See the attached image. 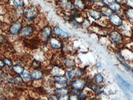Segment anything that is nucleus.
Wrapping results in <instances>:
<instances>
[{
	"instance_id": "38",
	"label": "nucleus",
	"mask_w": 133,
	"mask_h": 100,
	"mask_svg": "<svg viewBox=\"0 0 133 100\" xmlns=\"http://www.w3.org/2000/svg\"><path fill=\"white\" fill-rule=\"evenodd\" d=\"M3 97V94H2L1 93H0V100H1V99H2Z\"/></svg>"
},
{
	"instance_id": "13",
	"label": "nucleus",
	"mask_w": 133,
	"mask_h": 100,
	"mask_svg": "<svg viewBox=\"0 0 133 100\" xmlns=\"http://www.w3.org/2000/svg\"><path fill=\"white\" fill-rule=\"evenodd\" d=\"M122 5L123 4L115 1L110 5L109 7L113 11L118 12L120 11L122 9Z\"/></svg>"
},
{
	"instance_id": "30",
	"label": "nucleus",
	"mask_w": 133,
	"mask_h": 100,
	"mask_svg": "<svg viewBox=\"0 0 133 100\" xmlns=\"http://www.w3.org/2000/svg\"><path fill=\"white\" fill-rule=\"evenodd\" d=\"M116 56L117 59H118V60H119L121 62L123 63V64L125 63L124 58H123V57L120 54H118V53H116Z\"/></svg>"
},
{
	"instance_id": "31",
	"label": "nucleus",
	"mask_w": 133,
	"mask_h": 100,
	"mask_svg": "<svg viewBox=\"0 0 133 100\" xmlns=\"http://www.w3.org/2000/svg\"><path fill=\"white\" fill-rule=\"evenodd\" d=\"M70 21L72 22V25L74 27L77 28L78 27L79 24H78V22L76 20H75V19H72V20H71Z\"/></svg>"
},
{
	"instance_id": "21",
	"label": "nucleus",
	"mask_w": 133,
	"mask_h": 100,
	"mask_svg": "<svg viewBox=\"0 0 133 100\" xmlns=\"http://www.w3.org/2000/svg\"><path fill=\"white\" fill-rule=\"evenodd\" d=\"M60 3L64 8L67 9H71L72 6V3L69 0H61Z\"/></svg>"
},
{
	"instance_id": "40",
	"label": "nucleus",
	"mask_w": 133,
	"mask_h": 100,
	"mask_svg": "<svg viewBox=\"0 0 133 100\" xmlns=\"http://www.w3.org/2000/svg\"></svg>"
},
{
	"instance_id": "16",
	"label": "nucleus",
	"mask_w": 133,
	"mask_h": 100,
	"mask_svg": "<svg viewBox=\"0 0 133 100\" xmlns=\"http://www.w3.org/2000/svg\"><path fill=\"white\" fill-rule=\"evenodd\" d=\"M101 13L103 16L109 17L113 14V11L109 7L103 6L101 8Z\"/></svg>"
},
{
	"instance_id": "39",
	"label": "nucleus",
	"mask_w": 133,
	"mask_h": 100,
	"mask_svg": "<svg viewBox=\"0 0 133 100\" xmlns=\"http://www.w3.org/2000/svg\"><path fill=\"white\" fill-rule=\"evenodd\" d=\"M88 0V1H92V2H93V1H94L95 0Z\"/></svg>"
},
{
	"instance_id": "15",
	"label": "nucleus",
	"mask_w": 133,
	"mask_h": 100,
	"mask_svg": "<svg viewBox=\"0 0 133 100\" xmlns=\"http://www.w3.org/2000/svg\"><path fill=\"white\" fill-rule=\"evenodd\" d=\"M54 79L56 83L59 84H64L66 83L67 80V77L63 75L55 76Z\"/></svg>"
},
{
	"instance_id": "9",
	"label": "nucleus",
	"mask_w": 133,
	"mask_h": 100,
	"mask_svg": "<svg viewBox=\"0 0 133 100\" xmlns=\"http://www.w3.org/2000/svg\"><path fill=\"white\" fill-rule=\"evenodd\" d=\"M52 33V29L49 26L44 27L41 31L42 36L45 39H47L50 36Z\"/></svg>"
},
{
	"instance_id": "22",
	"label": "nucleus",
	"mask_w": 133,
	"mask_h": 100,
	"mask_svg": "<svg viewBox=\"0 0 133 100\" xmlns=\"http://www.w3.org/2000/svg\"><path fill=\"white\" fill-rule=\"evenodd\" d=\"M74 4L76 8L82 9L85 8V4L82 0H75Z\"/></svg>"
},
{
	"instance_id": "14",
	"label": "nucleus",
	"mask_w": 133,
	"mask_h": 100,
	"mask_svg": "<svg viewBox=\"0 0 133 100\" xmlns=\"http://www.w3.org/2000/svg\"><path fill=\"white\" fill-rule=\"evenodd\" d=\"M110 37L114 42H118L122 40V36L117 31H113L110 34Z\"/></svg>"
},
{
	"instance_id": "8",
	"label": "nucleus",
	"mask_w": 133,
	"mask_h": 100,
	"mask_svg": "<svg viewBox=\"0 0 133 100\" xmlns=\"http://www.w3.org/2000/svg\"><path fill=\"white\" fill-rule=\"evenodd\" d=\"M53 31L55 35L60 36L62 38H67L69 36L68 33L63 30L57 27L55 28Z\"/></svg>"
},
{
	"instance_id": "35",
	"label": "nucleus",
	"mask_w": 133,
	"mask_h": 100,
	"mask_svg": "<svg viewBox=\"0 0 133 100\" xmlns=\"http://www.w3.org/2000/svg\"><path fill=\"white\" fill-rule=\"evenodd\" d=\"M115 0L117 2L122 4H123L125 1V0Z\"/></svg>"
},
{
	"instance_id": "12",
	"label": "nucleus",
	"mask_w": 133,
	"mask_h": 100,
	"mask_svg": "<svg viewBox=\"0 0 133 100\" xmlns=\"http://www.w3.org/2000/svg\"><path fill=\"white\" fill-rule=\"evenodd\" d=\"M64 64L69 69H73L76 66V63L74 59L67 58L63 61Z\"/></svg>"
},
{
	"instance_id": "5",
	"label": "nucleus",
	"mask_w": 133,
	"mask_h": 100,
	"mask_svg": "<svg viewBox=\"0 0 133 100\" xmlns=\"http://www.w3.org/2000/svg\"><path fill=\"white\" fill-rule=\"evenodd\" d=\"M22 24L20 22H16L13 24L10 28L9 31L10 33L13 35L18 34L21 30Z\"/></svg>"
},
{
	"instance_id": "19",
	"label": "nucleus",
	"mask_w": 133,
	"mask_h": 100,
	"mask_svg": "<svg viewBox=\"0 0 133 100\" xmlns=\"http://www.w3.org/2000/svg\"><path fill=\"white\" fill-rule=\"evenodd\" d=\"M31 75L34 79L37 80L40 79L42 76V74L41 72L38 70H35L32 71Z\"/></svg>"
},
{
	"instance_id": "37",
	"label": "nucleus",
	"mask_w": 133,
	"mask_h": 100,
	"mask_svg": "<svg viewBox=\"0 0 133 100\" xmlns=\"http://www.w3.org/2000/svg\"><path fill=\"white\" fill-rule=\"evenodd\" d=\"M96 67L97 68H101V64L100 62H99V63H97V64H95Z\"/></svg>"
},
{
	"instance_id": "3",
	"label": "nucleus",
	"mask_w": 133,
	"mask_h": 100,
	"mask_svg": "<svg viewBox=\"0 0 133 100\" xmlns=\"http://www.w3.org/2000/svg\"><path fill=\"white\" fill-rule=\"evenodd\" d=\"M110 23L116 26H120L122 23V20L120 16L116 14H112L110 17Z\"/></svg>"
},
{
	"instance_id": "33",
	"label": "nucleus",
	"mask_w": 133,
	"mask_h": 100,
	"mask_svg": "<svg viewBox=\"0 0 133 100\" xmlns=\"http://www.w3.org/2000/svg\"><path fill=\"white\" fill-rule=\"evenodd\" d=\"M67 75H68L69 79H70L72 77V75H73L72 71V70H67Z\"/></svg>"
},
{
	"instance_id": "2",
	"label": "nucleus",
	"mask_w": 133,
	"mask_h": 100,
	"mask_svg": "<svg viewBox=\"0 0 133 100\" xmlns=\"http://www.w3.org/2000/svg\"><path fill=\"white\" fill-rule=\"evenodd\" d=\"M116 77L117 80L118 81L119 86L122 89L125 91L127 89L128 90L130 89L131 86L129 84V83L127 82V81L125 80L120 75H119L118 74H116Z\"/></svg>"
},
{
	"instance_id": "26",
	"label": "nucleus",
	"mask_w": 133,
	"mask_h": 100,
	"mask_svg": "<svg viewBox=\"0 0 133 100\" xmlns=\"http://www.w3.org/2000/svg\"><path fill=\"white\" fill-rule=\"evenodd\" d=\"M13 3L15 6L21 7L23 5L24 0H13Z\"/></svg>"
},
{
	"instance_id": "27",
	"label": "nucleus",
	"mask_w": 133,
	"mask_h": 100,
	"mask_svg": "<svg viewBox=\"0 0 133 100\" xmlns=\"http://www.w3.org/2000/svg\"><path fill=\"white\" fill-rule=\"evenodd\" d=\"M22 76H23V78L26 80H30V79H31V77H32L31 75L29 73L26 72H23V73L22 74Z\"/></svg>"
},
{
	"instance_id": "1",
	"label": "nucleus",
	"mask_w": 133,
	"mask_h": 100,
	"mask_svg": "<svg viewBox=\"0 0 133 100\" xmlns=\"http://www.w3.org/2000/svg\"><path fill=\"white\" fill-rule=\"evenodd\" d=\"M86 83L85 79H78L73 81L71 84L70 86L74 90H83L86 86Z\"/></svg>"
},
{
	"instance_id": "24",
	"label": "nucleus",
	"mask_w": 133,
	"mask_h": 100,
	"mask_svg": "<svg viewBox=\"0 0 133 100\" xmlns=\"http://www.w3.org/2000/svg\"><path fill=\"white\" fill-rule=\"evenodd\" d=\"M14 81L16 84L20 85L23 83V80L22 77L18 76L14 78Z\"/></svg>"
},
{
	"instance_id": "17",
	"label": "nucleus",
	"mask_w": 133,
	"mask_h": 100,
	"mask_svg": "<svg viewBox=\"0 0 133 100\" xmlns=\"http://www.w3.org/2000/svg\"><path fill=\"white\" fill-rule=\"evenodd\" d=\"M124 13L128 19L133 21V9L126 7L125 9Z\"/></svg>"
},
{
	"instance_id": "20",
	"label": "nucleus",
	"mask_w": 133,
	"mask_h": 100,
	"mask_svg": "<svg viewBox=\"0 0 133 100\" xmlns=\"http://www.w3.org/2000/svg\"><path fill=\"white\" fill-rule=\"evenodd\" d=\"M88 87L95 92H99L101 91V86L94 83H90L88 85Z\"/></svg>"
},
{
	"instance_id": "10",
	"label": "nucleus",
	"mask_w": 133,
	"mask_h": 100,
	"mask_svg": "<svg viewBox=\"0 0 133 100\" xmlns=\"http://www.w3.org/2000/svg\"><path fill=\"white\" fill-rule=\"evenodd\" d=\"M89 14L93 19L99 20L102 17V13L99 11L94 9H90L88 11Z\"/></svg>"
},
{
	"instance_id": "23",
	"label": "nucleus",
	"mask_w": 133,
	"mask_h": 100,
	"mask_svg": "<svg viewBox=\"0 0 133 100\" xmlns=\"http://www.w3.org/2000/svg\"><path fill=\"white\" fill-rule=\"evenodd\" d=\"M103 77L101 74H97L95 76V80L97 83H101L103 81Z\"/></svg>"
},
{
	"instance_id": "25",
	"label": "nucleus",
	"mask_w": 133,
	"mask_h": 100,
	"mask_svg": "<svg viewBox=\"0 0 133 100\" xmlns=\"http://www.w3.org/2000/svg\"><path fill=\"white\" fill-rule=\"evenodd\" d=\"M123 6L133 9V0H125Z\"/></svg>"
},
{
	"instance_id": "4",
	"label": "nucleus",
	"mask_w": 133,
	"mask_h": 100,
	"mask_svg": "<svg viewBox=\"0 0 133 100\" xmlns=\"http://www.w3.org/2000/svg\"><path fill=\"white\" fill-rule=\"evenodd\" d=\"M37 14V10L33 7H30L27 9L24 12V16L27 19L32 20L34 19Z\"/></svg>"
},
{
	"instance_id": "28",
	"label": "nucleus",
	"mask_w": 133,
	"mask_h": 100,
	"mask_svg": "<svg viewBox=\"0 0 133 100\" xmlns=\"http://www.w3.org/2000/svg\"><path fill=\"white\" fill-rule=\"evenodd\" d=\"M103 4L105 5L109 6L110 5L115 2V0H101Z\"/></svg>"
},
{
	"instance_id": "7",
	"label": "nucleus",
	"mask_w": 133,
	"mask_h": 100,
	"mask_svg": "<svg viewBox=\"0 0 133 100\" xmlns=\"http://www.w3.org/2000/svg\"><path fill=\"white\" fill-rule=\"evenodd\" d=\"M49 43L51 46L54 49H59L62 46L61 42L55 37H52L49 40Z\"/></svg>"
},
{
	"instance_id": "36",
	"label": "nucleus",
	"mask_w": 133,
	"mask_h": 100,
	"mask_svg": "<svg viewBox=\"0 0 133 100\" xmlns=\"http://www.w3.org/2000/svg\"><path fill=\"white\" fill-rule=\"evenodd\" d=\"M4 64H5V63H4V61L0 59V67H3L4 66Z\"/></svg>"
},
{
	"instance_id": "32",
	"label": "nucleus",
	"mask_w": 133,
	"mask_h": 100,
	"mask_svg": "<svg viewBox=\"0 0 133 100\" xmlns=\"http://www.w3.org/2000/svg\"><path fill=\"white\" fill-rule=\"evenodd\" d=\"M85 97V95L82 93H78L77 95V98L78 100H81Z\"/></svg>"
},
{
	"instance_id": "18",
	"label": "nucleus",
	"mask_w": 133,
	"mask_h": 100,
	"mask_svg": "<svg viewBox=\"0 0 133 100\" xmlns=\"http://www.w3.org/2000/svg\"><path fill=\"white\" fill-rule=\"evenodd\" d=\"M13 69L14 71L18 74L22 75L24 71V68L20 65L16 64L14 65L13 67Z\"/></svg>"
},
{
	"instance_id": "41",
	"label": "nucleus",
	"mask_w": 133,
	"mask_h": 100,
	"mask_svg": "<svg viewBox=\"0 0 133 100\" xmlns=\"http://www.w3.org/2000/svg\"></svg>"
},
{
	"instance_id": "29",
	"label": "nucleus",
	"mask_w": 133,
	"mask_h": 100,
	"mask_svg": "<svg viewBox=\"0 0 133 100\" xmlns=\"http://www.w3.org/2000/svg\"><path fill=\"white\" fill-rule=\"evenodd\" d=\"M4 61L5 63V64L7 65V66H8L11 67L13 65V63H12V61L10 60V59H9L5 58L4 59Z\"/></svg>"
},
{
	"instance_id": "34",
	"label": "nucleus",
	"mask_w": 133,
	"mask_h": 100,
	"mask_svg": "<svg viewBox=\"0 0 133 100\" xmlns=\"http://www.w3.org/2000/svg\"><path fill=\"white\" fill-rule=\"evenodd\" d=\"M82 71L80 70H78L77 71H76V72H75V75L77 77H79V76H81L82 75V72H81Z\"/></svg>"
},
{
	"instance_id": "6",
	"label": "nucleus",
	"mask_w": 133,
	"mask_h": 100,
	"mask_svg": "<svg viewBox=\"0 0 133 100\" xmlns=\"http://www.w3.org/2000/svg\"><path fill=\"white\" fill-rule=\"evenodd\" d=\"M69 93V91L65 88L60 87L57 88L55 91V95L58 100L67 96Z\"/></svg>"
},
{
	"instance_id": "11",
	"label": "nucleus",
	"mask_w": 133,
	"mask_h": 100,
	"mask_svg": "<svg viewBox=\"0 0 133 100\" xmlns=\"http://www.w3.org/2000/svg\"><path fill=\"white\" fill-rule=\"evenodd\" d=\"M33 29L31 26L24 27L21 31V34L24 36H29L32 33Z\"/></svg>"
}]
</instances>
